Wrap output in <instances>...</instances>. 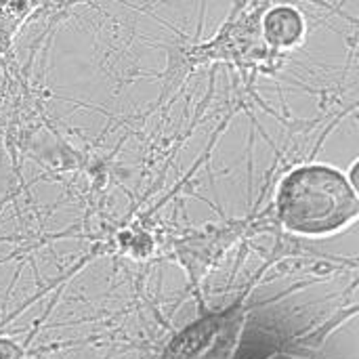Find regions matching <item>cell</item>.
<instances>
[{
    "label": "cell",
    "instance_id": "obj_2",
    "mask_svg": "<svg viewBox=\"0 0 359 359\" xmlns=\"http://www.w3.org/2000/svg\"><path fill=\"white\" fill-rule=\"evenodd\" d=\"M305 23L301 15L288 6L273 8L265 19V36L276 46H292L301 40Z\"/></svg>",
    "mask_w": 359,
    "mask_h": 359
},
{
    "label": "cell",
    "instance_id": "obj_3",
    "mask_svg": "<svg viewBox=\"0 0 359 359\" xmlns=\"http://www.w3.org/2000/svg\"><path fill=\"white\" fill-rule=\"evenodd\" d=\"M19 358V351L13 343H6V341H0V359H17Z\"/></svg>",
    "mask_w": 359,
    "mask_h": 359
},
{
    "label": "cell",
    "instance_id": "obj_1",
    "mask_svg": "<svg viewBox=\"0 0 359 359\" xmlns=\"http://www.w3.org/2000/svg\"><path fill=\"white\" fill-rule=\"evenodd\" d=\"M280 223L297 236L324 238L355 223L358 187L337 168L313 164L288 172L278 189Z\"/></svg>",
    "mask_w": 359,
    "mask_h": 359
}]
</instances>
